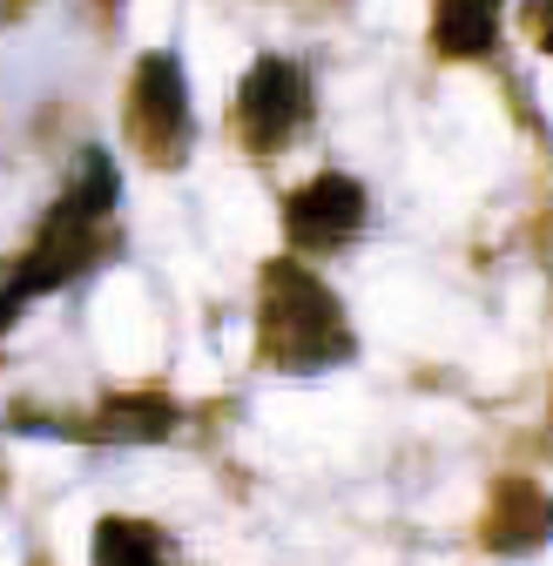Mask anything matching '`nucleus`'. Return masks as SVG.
I'll list each match as a JSON object with an SVG mask.
<instances>
[{"mask_svg": "<svg viewBox=\"0 0 553 566\" xmlns=\"http://www.w3.org/2000/svg\"><path fill=\"white\" fill-rule=\"evenodd\" d=\"M263 358L284 371H324L352 358L344 304L304 263H263Z\"/></svg>", "mask_w": 553, "mask_h": 566, "instance_id": "2", "label": "nucleus"}, {"mask_svg": "<svg viewBox=\"0 0 553 566\" xmlns=\"http://www.w3.org/2000/svg\"><path fill=\"white\" fill-rule=\"evenodd\" d=\"M487 533H493V546L526 553V546H540L553 533V500H546L540 485H526V479H507L493 513H487Z\"/></svg>", "mask_w": 553, "mask_h": 566, "instance_id": "6", "label": "nucleus"}, {"mask_svg": "<svg viewBox=\"0 0 553 566\" xmlns=\"http://www.w3.org/2000/svg\"><path fill=\"white\" fill-rule=\"evenodd\" d=\"M284 230L298 250H337L365 230V189L352 176H317L284 202Z\"/></svg>", "mask_w": 553, "mask_h": 566, "instance_id": "5", "label": "nucleus"}, {"mask_svg": "<svg viewBox=\"0 0 553 566\" xmlns=\"http://www.w3.org/2000/svg\"><path fill=\"white\" fill-rule=\"evenodd\" d=\"M95 566H169V546L149 520H102L95 526Z\"/></svg>", "mask_w": 553, "mask_h": 566, "instance_id": "9", "label": "nucleus"}, {"mask_svg": "<svg viewBox=\"0 0 553 566\" xmlns=\"http://www.w3.org/2000/svg\"><path fill=\"white\" fill-rule=\"evenodd\" d=\"M115 196H122V176H115V163H108L102 149H82V169H75V182H67V196L54 202V217L41 223L34 250L21 256V270H14V283H8V297H0V331L14 324V311H21L28 297H41V291H61L67 276H82V270L102 256V230H108V209H115Z\"/></svg>", "mask_w": 553, "mask_h": 566, "instance_id": "1", "label": "nucleus"}, {"mask_svg": "<svg viewBox=\"0 0 553 566\" xmlns=\"http://www.w3.org/2000/svg\"><path fill=\"white\" fill-rule=\"evenodd\" d=\"M128 128L156 163H182V149H189V88H182V61L176 54H149L135 67Z\"/></svg>", "mask_w": 553, "mask_h": 566, "instance_id": "3", "label": "nucleus"}, {"mask_svg": "<svg viewBox=\"0 0 553 566\" xmlns=\"http://www.w3.org/2000/svg\"><path fill=\"white\" fill-rule=\"evenodd\" d=\"M526 21H533V34L553 48V0H546V8H526Z\"/></svg>", "mask_w": 553, "mask_h": 566, "instance_id": "10", "label": "nucleus"}, {"mask_svg": "<svg viewBox=\"0 0 553 566\" xmlns=\"http://www.w3.org/2000/svg\"><path fill=\"white\" fill-rule=\"evenodd\" d=\"M432 34L452 61H472V54H487L493 34H500V14L487 8V0H446V8L432 14Z\"/></svg>", "mask_w": 553, "mask_h": 566, "instance_id": "8", "label": "nucleus"}, {"mask_svg": "<svg viewBox=\"0 0 553 566\" xmlns=\"http://www.w3.org/2000/svg\"><path fill=\"white\" fill-rule=\"evenodd\" d=\"M304 115H311L304 67L263 54L243 75V88H237V128H243V142H250V149H276V142H284Z\"/></svg>", "mask_w": 553, "mask_h": 566, "instance_id": "4", "label": "nucleus"}, {"mask_svg": "<svg viewBox=\"0 0 553 566\" xmlns=\"http://www.w3.org/2000/svg\"><path fill=\"white\" fill-rule=\"evenodd\" d=\"M95 432L115 439V446H156L176 432V405L156 398V391H135V398H108L95 411Z\"/></svg>", "mask_w": 553, "mask_h": 566, "instance_id": "7", "label": "nucleus"}]
</instances>
